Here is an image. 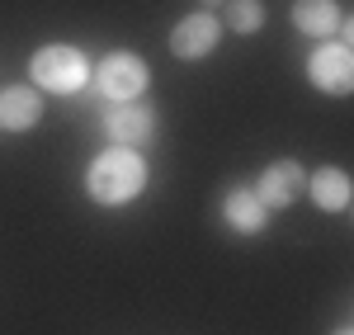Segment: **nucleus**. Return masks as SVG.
I'll return each instance as SVG.
<instances>
[{
  "label": "nucleus",
  "instance_id": "7",
  "mask_svg": "<svg viewBox=\"0 0 354 335\" xmlns=\"http://www.w3.org/2000/svg\"><path fill=\"white\" fill-rule=\"evenodd\" d=\"M302 166L298 161H279V166H270L265 175H260V184H255V198L265 203V208H288L293 198L302 194Z\"/></svg>",
  "mask_w": 354,
  "mask_h": 335
},
{
  "label": "nucleus",
  "instance_id": "4",
  "mask_svg": "<svg viewBox=\"0 0 354 335\" xmlns=\"http://www.w3.org/2000/svg\"><path fill=\"white\" fill-rule=\"evenodd\" d=\"M307 76L317 90H326V95H350L354 85V57L345 43H326V48H317L312 61H307Z\"/></svg>",
  "mask_w": 354,
  "mask_h": 335
},
{
  "label": "nucleus",
  "instance_id": "1",
  "mask_svg": "<svg viewBox=\"0 0 354 335\" xmlns=\"http://www.w3.org/2000/svg\"><path fill=\"white\" fill-rule=\"evenodd\" d=\"M85 184H90V198H100V203H128L147 184V161L137 156L133 146H109L90 166V180Z\"/></svg>",
  "mask_w": 354,
  "mask_h": 335
},
{
  "label": "nucleus",
  "instance_id": "11",
  "mask_svg": "<svg viewBox=\"0 0 354 335\" xmlns=\"http://www.w3.org/2000/svg\"><path fill=\"white\" fill-rule=\"evenodd\" d=\"M312 198H317V208H326V213H340L345 203H350V180H345V170H317V180H312Z\"/></svg>",
  "mask_w": 354,
  "mask_h": 335
},
{
  "label": "nucleus",
  "instance_id": "5",
  "mask_svg": "<svg viewBox=\"0 0 354 335\" xmlns=\"http://www.w3.org/2000/svg\"><path fill=\"white\" fill-rule=\"evenodd\" d=\"M104 128H109L113 146H142V142L156 133V113L151 104H142V99H128V104H113L109 118H104Z\"/></svg>",
  "mask_w": 354,
  "mask_h": 335
},
{
  "label": "nucleus",
  "instance_id": "10",
  "mask_svg": "<svg viewBox=\"0 0 354 335\" xmlns=\"http://www.w3.org/2000/svg\"><path fill=\"white\" fill-rule=\"evenodd\" d=\"M293 24L312 38H330L340 28V5L335 0H298L293 5Z\"/></svg>",
  "mask_w": 354,
  "mask_h": 335
},
{
  "label": "nucleus",
  "instance_id": "8",
  "mask_svg": "<svg viewBox=\"0 0 354 335\" xmlns=\"http://www.w3.org/2000/svg\"><path fill=\"white\" fill-rule=\"evenodd\" d=\"M43 118V99L28 90V85H10V90H0V128H10V133H24Z\"/></svg>",
  "mask_w": 354,
  "mask_h": 335
},
{
  "label": "nucleus",
  "instance_id": "3",
  "mask_svg": "<svg viewBox=\"0 0 354 335\" xmlns=\"http://www.w3.org/2000/svg\"><path fill=\"white\" fill-rule=\"evenodd\" d=\"M95 85H100V95L113 99V104H128L137 99L142 90H147V61L133 52H113L100 61V71H95Z\"/></svg>",
  "mask_w": 354,
  "mask_h": 335
},
{
  "label": "nucleus",
  "instance_id": "6",
  "mask_svg": "<svg viewBox=\"0 0 354 335\" xmlns=\"http://www.w3.org/2000/svg\"><path fill=\"white\" fill-rule=\"evenodd\" d=\"M218 38H222V24L203 10V15H189V19L175 24V33H170V52L185 57V61H198V57H208L213 48H218Z\"/></svg>",
  "mask_w": 354,
  "mask_h": 335
},
{
  "label": "nucleus",
  "instance_id": "9",
  "mask_svg": "<svg viewBox=\"0 0 354 335\" xmlns=\"http://www.w3.org/2000/svg\"><path fill=\"white\" fill-rule=\"evenodd\" d=\"M222 213H227V222L236 227V231H260L265 218H270V208L255 198V189H245V184L222 198Z\"/></svg>",
  "mask_w": 354,
  "mask_h": 335
},
{
  "label": "nucleus",
  "instance_id": "2",
  "mask_svg": "<svg viewBox=\"0 0 354 335\" xmlns=\"http://www.w3.org/2000/svg\"><path fill=\"white\" fill-rule=\"evenodd\" d=\"M33 85H43V90H53V95H71V90H81L85 76H90V66H85V57L76 48H43V52L33 57Z\"/></svg>",
  "mask_w": 354,
  "mask_h": 335
},
{
  "label": "nucleus",
  "instance_id": "12",
  "mask_svg": "<svg viewBox=\"0 0 354 335\" xmlns=\"http://www.w3.org/2000/svg\"><path fill=\"white\" fill-rule=\"evenodd\" d=\"M227 24L236 33H255L265 24V5L260 0H227Z\"/></svg>",
  "mask_w": 354,
  "mask_h": 335
},
{
  "label": "nucleus",
  "instance_id": "14",
  "mask_svg": "<svg viewBox=\"0 0 354 335\" xmlns=\"http://www.w3.org/2000/svg\"><path fill=\"white\" fill-rule=\"evenodd\" d=\"M335 335H350V331H335Z\"/></svg>",
  "mask_w": 354,
  "mask_h": 335
},
{
  "label": "nucleus",
  "instance_id": "13",
  "mask_svg": "<svg viewBox=\"0 0 354 335\" xmlns=\"http://www.w3.org/2000/svg\"><path fill=\"white\" fill-rule=\"evenodd\" d=\"M203 5H222V0H203Z\"/></svg>",
  "mask_w": 354,
  "mask_h": 335
}]
</instances>
